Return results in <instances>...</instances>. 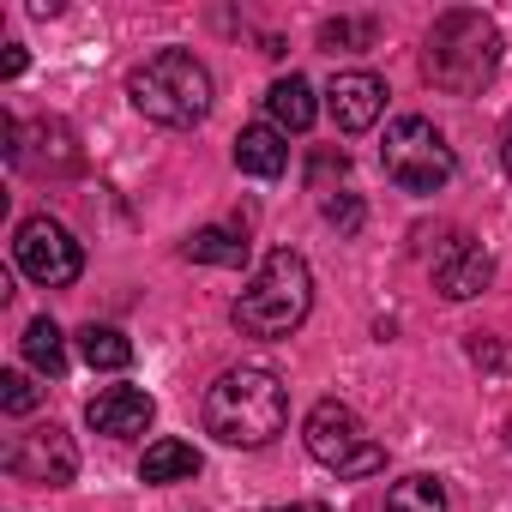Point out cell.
<instances>
[{
  "instance_id": "16",
  "label": "cell",
  "mask_w": 512,
  "mask_h": 512,
  "mask_svg": "<svg viewBox=\"0 0 512 512\" xmlns=\"http://www.w3.org/2000/svg\"><path fill=\"white\" fill-rule=\"evenodd\" d=\"M19 344H25V362H31L37 374H49V380H61V374H67V338H61V326H55V320H31Z\"/></svg>"
},
{
  "instance_id": "22",
  "label": "cell",
  "mask_w": 512,
  "mask_h": 512,
  "mask_svg": "<svg viewBox=\"0 0 512 512\" xmlns=\"http://www.w3.org/2000/svg\"><path fill=\"white\" fill-rule=\"evenodd\" d=\"M470 362H482V368H512V350H500L494 338L476 332V338H470Z\"/></svg>"
},
{
  "instance_id": "20",
  "label": "cell",
  "mask_w": 512,
  "mask_h": 512,
  "mask_svg": "<svg viewBox=\"0 0 512 512\" xmlns=\"http://www.w3.org/2000/svg\"><path fill=\"white\" fill-rule=\"evenodd\" d=\"M43 404V386H31V374H0V410L7 416H31Z\"/></svg>"
},
{
  "instance_id": "18",
  "label": "cell",
  "mask_w": 512,
  "mask_h": 512,
  "mask_svg": "<svg viewBox=\"0 0 512 512\" xmlns=\"http://www.w3.org/2000/svg\"><path fill=\"white\" fill-rule=\"evenodd\" d=\"M386 512H446V488H440V476H398L392 488H386Z\"/></svg>"
},
{
  "instance_id": "15",
  "label": "cell",
  "mask_w": 512,
  "mask_h": 512,
  "mask_svg": "<svg viewBox=\"0 0 512 512\" xmlns=\"http://www.w3.org/2000/svg\"><path fill=\"white\" fill-rule=\"evenodd\" d=\"M181 253H187V260L193 266H229V272H241L247 266V241L241 235H229V229H193L187 241H181Z\"/></svg>"
},
{
  "instance_id": "5",
  "label": "cell",
  "mask_w": 512,
  "mask_h": 512,
  "mask_svg": "<svg viewBox=\"0 0 512 512\" xmlns=\"http://www.w3.org/2000/svg\"><path fill=\"white\" fill-rule=\"evenodd\" d=\"M380 169H386V181L404 187V193H440V187L452 181L458 157H452L446 133H440L428 115H398V121L386 127Z\"/></svg>"
},
{
  "instance_id": "6",
  "label": "cell",
  "mask_w": 512,
  "mask_h": 512,
  "mask_svg": "<svg viewBox=\"0 0 512 512\" xmlns=\"http://www.w3.org/2000/svg\"><path fill=\"white\" fill-rule=\"evenodd\" d=\"M302 440H308V452H314L326 470H338V476H350V482L386 470V446H374V440L362 434V416H356L350 404H338V398H320V404L308 410Z\"/></svg>"
},
{
  "instance_id": "3",
  "label": "cell",
  "mask_w": 512,
  "mask_h": 512,
  "mask_svg": "<svg viewBox=\"0 0 512 512\" xmlns=\"http://www.w3.org/2000/svg\"><path fill=\"white\" fill-rule=\"evenodd\" d=\"M308 308H314V272H308L302 253L278 247V253L260 260V272L247 278V290L235 296L229 320H235L241 338H266L272 344V338H290L308 320Z\"/></svg>"
},
{
  "instance_id": "8",
  "label": "cell",
  "mask_w": 512,
  "mask_h": 512,
  "mask_svg": "<svg viewBox=\"0 0 512 512\" xmlns=\"http://www.w3.org/2000/svg\"><path fill=\"white\" fill-rule=\"evenodd\" d=\"M7 476L13 482H31V488H67L79 476V446L61 422H43L31 434H19L7 446Z\"/></svg>"
},
{
  "instance_id": "7",
  "label": "cell",
  "mask_w": 512,
  "mask_h": 512,
  "mask_svg": "<svg viewBox=\"0 0 512 512\" xmlns=\"http://www.w3.org/2000/svg\"><path fill=\"white\" fill-rule=\"evenodd\" d=\"M13 260H19V272H25L31 284L67 290V284H79V272H85V247L73 241L67 223H55L49 211H37V217H25L19 235H13Z\"/></svg>"
},
{
  "instance_id": "1",
  "label": "cell",
  "mask_w": 512,
  "mask_h": 512,
  "mask_svg": "<svg viewBox=\"0 0 512 512\" xmlns=\"http://www.w3.org/2000/svg\"><path fill=\"white\" fill-rule=\"evenodd\" d=\"M290 422V386L272 368H229L205 386V434L223 446H272Z\"/></svg>"
},
{
  "instance_id": "2",
  "label": "cell",
  "mask_w": 512,
  "mask_h": 512,
  "mask_svg": "<svg viewBox=\"0 0 512 512\" xmlns=\"http://www.w3.org/2000/svg\"><path fill=\"white\" fill-rule=\"evenodd\" d=\"M500 73V31L476 7H452L428 25L422 43V79L446 97H482Z\"/></svg>"
},
{
  "instance_id": "4",
  "label": "cell",
  "mask_w": 512,
  "mask_h": 512,
  "mask_svg": "<svg viewBox=\"0 0 512 512\" xmlns=\"http://www.w3.org/2000/svg\"><path fill=\"white\" fill-rule=\"evenodd\" d=\"M127 97H133V109H139L145 121H157V127H199V121L211 115V73H205V61L187 55V49H157L151 61L133 67Z\"/></svg>"
},
{
  "instance_id": "11",
  "label": "cell",
  "mask_w": 512,
  "mask_h": 512,
  "mask_svg": "<svg viewBox=\"0 0 512 512\" xmlns=\"http://www.w3.org/2000/svg\"><path fill=\"white\" fill-rule=\"evenodd\" d=\"M151 416H157V404H151V392H139V386H103V392L85 404V422H91L97 434H109V440L145 434Z\"/></svg>"
},
{
  "instance_id": "14",
  "label": "cell",
  "mask_w": 512,
  "mask_h": 512,
  "mask_svg": "<svg viewBox=\"0 0 512 512\" xmlns=\"http://www.w3.org/2000/svg\"><path fill=\"white\" fill-rule=\"evenodd\" d=\"M199 476V452L187 440H151L145 458H139V482L151 488H169V482H193Z\"/></svg>"
},
{
  "instance_id": "10",
  "label": "cell",
  "mask_w": 512,
  "mask_h": 512,
  "mask_svg": "<svg viewBox=\"0 0 512 512\" xmlns=\"http://www.w3.org/2000/svg\"><path fill=\"white\" fill-rule=\"evenodd\" d=\"M326 109H332L338 133H368L386 109V79L380 73H338L326 85Z\"/></svg>"
},
{
  "instance_id": "24",
  "label": "cell",
  "mask_w": 512,
  "mask_h": 512,
  "mask_svg": "<svg viewBox=\"0 0 512 512\" xmlns=\"http://www.w3.org/2000/svg\"><path fill=\"white\" fill-rule=\"evenodd\" d=\"M500 169H506V175H512V121H506V127H500Z\"/></svg>"
},
{
  "instance_id": "12",
  "label": "cell",
  "mask_w": 512,
  "mask_h": 512,
  "mask_svg": "<svg viewBox=\"0 0 512 512\" xmlns=\"http://www.w3.org/2000/svg\"><path fill=\"white\" fill-rule=\"evenodd\" d=\"M235 169L253 175V181H278L290 169V145L278 127H241L235 133Z\"/></svg>"
},
{
  "instance_id": "25",
  "label": "cell",
  "mask_w": 512,
  "mask_h": 512,
  "mask_svg": "<svg viewBox=\"0 0 512 512\" xmlns=\"http://www.w3.org/2000/svg\"><path fill=\"white\" fill-rule=\"evenodd\" d=\"M272 512H332V506H320V500H290V506H272Z\"/></svg>"
},
{
  "instance_id": "17",
  "label": "cell",
  "mask_w": 512,
  "mask_h": 512,
  "mask_svg": "<svg viewBox=\"0 0 512 512\" xmlns=\"http://www.w3.org/2000/svg\"><path fill=\"white\" fill-rule=\"evenodd\" d=\"M79 356L91 362V368H103V374H121L127 362H133V344H127V332H115V326H85L79 332Z\"/></svg>"
},
{
  "instance_id": "19",
  "label": "cell",
  "mask_w": 512,
  "mask_h": 512,
  "mask_svg": "<svg viewBox=\"0 0 512 512\" xmlns=\"http://www.w3.org/2000/svg\"><path fill=\"white\" fill-rule=\"evenodd\" d=\"M374 37H380L374 19H332V25L320 31V49H332V55H362V49H374Z\"/></svg>"
},
{
  "instance_id": "13",
  "label": "cell",
  "mask_w": 512,
  "mask_h": 512,
  "mask_svg": "<svg viewBox=\"0 0 512 512\" xmlns=\"http://www.w3.org/2000/svg\"><path fill=\"white\" fill-rule=\"evenodd\" d=\"M266 115H272V127H278V133H308V127H314V115H320L314 85H308L302 73L278 79V85L266 91Z\"/></svg>"
},
{
  "instance_id": "23",
  "label": "cell",
  "mask_w": 512,
  "mask_h": 512,
  "mask_svg": "<svg viewBox=\"0 0 512 512\" xmlns=\"http://www.w3.org/2000/svg\"><path fill=\"white\" fill-rule=\"evenodd\" d=\"M0 73L19 79V73H25V49H7V55H0Z\"/></svg>"
},
{
  "instance_id": "9",
  "label": "cell",
  "mask_w": 512,
  "mask_h": 512,
  "mask_svg": "<svg viewBox=\"0 0 512 512\" xmlns=\"http://www.w3.org/2000/svg\"><path fill=\"white\" fill-rule=\"evenodd\" d=\"M488 278H494V253H488L482 241H470V235H452V241L434 253V290H440L446 302L482 296Z\"/></svg>"
},
{
  "instance_id": "21",
  "label": "cell",
  "mask_w": 512,
  "mask_h": 512,
  "mask_svg": "<svg viewBox=\"0 0 512 512\" xmlns=\"http://www.w3.org/2000/svg\"><path fill=\"white\" fill-rule=\"evenodd\" d=\"M320 211H326V223H332V229H344V235H356V229H362V199H356V193H326V205H320Z\"/></svg>"
}]
</instances>
